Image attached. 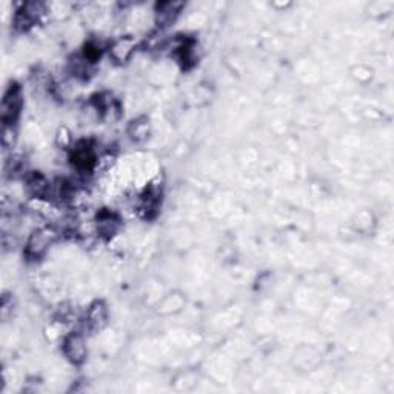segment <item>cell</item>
Segmentation results:
<instances>
[{"label":"cell","instance_id":"cell-1","mask_svg":"<svg viewBox=\"0 0 394 394\" xmlns=\"http://www.w3.org/2000/svg\"><path fill=\"white\" fill-rule=\"evenodd\" d=\"M59 239V231L54 226H39V228L33 230L31 234L26 239L23 255L28 260H39L47 255L50 248L54 245Z\"/></svg>","mask_w":394,"mask_h":394},{"label":"cell","instance_id":"cell-2","mask_svg":"<svg viewBox=\"0 0 394 394\" xmlns=\"http://www.w3.org/2000/svg\"><path fill=\"white\" fill-rule=\"evenodd\" d=\"M23 108V93L21 85L11 83L6 86L2 99V107H0V119H2V127H14L17 119H19Z\"/></svg>","mask_w":394,"mask_h":394},{"label":"cell","instance_id":"cell-3","mask_svg":"<svg viewBox=\"0 0 394 394\" xmlns=\"http://www.w3.org/2000/svg\"><path fill=\"white\" fill-rule=\"evenodd\" d=\"M62 352L66 361L73 365H82L88 356V345L83 331H71L64 337Z\"/></svg>","mask_w":394,"mask_h":394},{"label":"cell","instance_id":"cell-4","mask_svg":"<svg viewBox=\"0 0 394 394\" xmlns=\"http://www.w3.org/2000/svg\"><path fill=\"white\" fill-rule=\"evenodd\" d=\"M47 13V5L42 2H26L14 16V28L17 31H28Z\"/></svg>","mask_w":394,"mask_h":394},{"label":"cell","instance_id":"cell-5","mask_svg":"<svg viewBox=\"0 0 394 394\" xmlns=\"http://www.w3.org/2000/svg\"><path fill=\"white\" fill-rule=\"evenodd\" d=\"M137 50V42L133 36H122L111 42L108 48L110 59L117 65L128 64Z\"/></svg>","mask_w":394,"mask_h":394},{"label":"cell","instance_id":"cell-6","mask_svg":"<svg viewBox=\"0 0 394 394\" xmlns=\"http://www.w3.org/2000/svg\"><path fill=\"white\" fill-rule=\"evenodd\" d=\"M110 311L108 306L103 301L93 302L83 318V331H100L108 323Z\"/></svg>","mask_w":394,"mask_h":394},{"label":"cell","instance_id":"cell-7","mask_svg":"<svg viewBox=\"0 0 394 394\" xmlns=\"http://www.w3.org/2000/svg\"><path fill=\"white\" fill-rule=\"evenodd\" d=\"M185 8L183 2H161L156 5V23L161 30L168 28L178 21L182 10Z\"/></svg>","mask_w":394,"mask_h":394},{"label":"cell","instance_id":"cell-8","mask_svg":"<svg viewBox=\"0 0 394 394\" xmlns=\"http://www.w3.org/2000/svg\"><path fill=\"white\" fill-rule=\"evenodd\" d=\"M120 228V217L108 212V209H102V212L95 217V230L98 234L103 239H110L115 236Z\"/></svg>","mask_w":394,"mask_h":394},{"label":"cell","instance_id":"cell-9","mask_svg":"<svg viewBox=\"0 0 394 394\" xmlns=\"http://www.w3.org/2000/svg\"><path fill=\"white\" fill-rule=\"evenodd\" d=\"M71 161L77 170L86 171L91 170L95 165V154L93 151V146L88 142H79L74 145L71 153Z\"/></svg>","mask_w":394,"mask_h":394},{"label":"cell","instance_id":"cell-10","mask_svg":"<svg viewBox=\"0 0 394 394\" xmlns=\"http://www.w3.org/2000/svg\"><path fill=\"white\" fill-rule=\"evenodd\" d=\"M127 133L134 144H145L151 136V120L148 116H139L128 124Z\"/></svg>","mask_w":394,"mask_h":394},{"label":"cell","instance_id":"cell-11","mask_svg":"<svg viewBox=\"0 0 394 394\" xmlns=\"http://www.w3.org/2000/svg\"><path fill=\"white\" fill-rule=\"evenodd\" d=\"M16 142L14 127H2V145L4 150H11Z\"/></svg>","mask_w":394,"mask_h":394}]
</instances>
